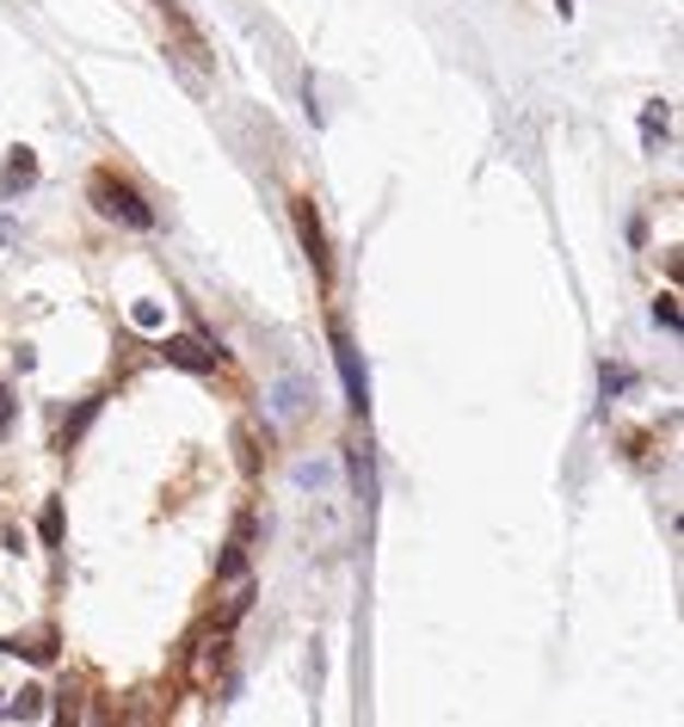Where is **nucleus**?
<instances>
[{"label": "nucleus", "mask_w": 684, "mask_h": 727, "mask_svg": "<svg viewBox=\"0 0 684 727\" xmlns=\"http://www.w3.org/2000/svg\"><path fill=\"white\" fill-rule=\"evenodd\" d=\"M86 198H93V210H99V216H111V223H123V228H137V235H149V228H154V204L123 174H111V167H93V174H86Z\"/></svg>", "instance_id": "nucleus-1"}, {"label": "nucleus", "mask_w": 684, "mask_h": 727, "mask_svg": "<svg viewBox=\"0 0 684 727\" xmlns=\"http://www.w3.org/2000/svg\"><path fill=\"white\" fill-rule=\"evenodd\" d=\"M327 346H333V370H340V382H345V407L364 419L370 414V370H364L358 339H352V327H345L340 314H327Z\"/></svg>", "instance_id": "nucleus-2"}, {"label": "nucleus", "mask_w": 684, "mask_h": 727, "mask_svg": "<svg viewBox=\"0 0 684 727\" xmlns=\"http://www.w3.org/2000/svg\"><path fill=\"white\" fill-rule=\"evenodd\" d=\"M228 635H235V629H223L216 617H210V623H198V629L186 635V647H179V666H186L191 684H216V666H223V654H228Z\"/></svg>", "instance_id": "nucleus-3"}, {"label": "nucleus", "mask_w": 684, "mask_h": 727, "mask_svg": "<svg viewBox=\"0 0 684 727\" xmlns=\"http://www.w3.org/2000/svg\"><path fill=\"white\" fill-rule=\"evenodd\" d=\"M291 223H296V241H303V260L315 265V284L333 290V247H327V223L315 198H291Z\"/></svg>", "instance_id": "nucleus-4"}, {"label": "nucleus", "mask_w": 684, "mask_h": 727, "mask_svg": "<svg viewBox=\"0 0 684 727\" xmlns=\"http://www.w3.org/2000/svg\"><path fill=\"white\" fill-rule=\"evenodd\" d=\"M161 358H167L173 370H186V377H216L223 351L210 346L204 333H167V339H161Z\"/></svg>", "instance_id": "nucleus-5"}, {"label": "nucleus", "mask_w": 684, "mask_h": 727, "mask_svg": "<svg viewBox=\"0 0 684 727\" xmlns=\"http://www.w3.org/2000/svg\"><path fill=\"white\" fill-rule=\"evenodd\" d=\"M0 654H19V659H32V666H56V659H62V641H56V629H37V635H0Z\"/></svg>", "instance_id": "nucleus-6"}, {"label": "nucleus", "mask_w": 684, "mask_h": 727, "mask_svg": "<svg viewBox=\"0 0 684 727\" xmlns=\"http://www.w3.org/2000/svg\"><path fill=\"white\" fill-rule=\"evenodd\" d=\"M99 414H105V395H86L81 407H74V414L62 419V426H56V451H62V456L81 451V438L93 432V419H99Z\"/></svg>", "instance_id": "nucleus-7"}, {"label": "nucleus", "mask_w": 684, "mask_h": 727, "mask_svg": "<svg viewBox=\"0 0 684 727\" xmlns=\"http://www.w3.org/2000/svg\"><path fill=\"white\" fill-rule=\"evenodd\" d=\"M37 186V148H13L0 167V198H25Z\"/></svg>", "instance_id": "nucleus-8"}, {"label": "nucleus", "mask_w": 684, "mask_h": 727, "mask_svg": "<svg viewBox=\"0 0 684 727\" xmlns=\"http://www.w3.org/2000/svg\"><path fill=\"white\" fill-rule=\"evenodd\" d=\"M247 549H253V519H240V524H235L228 549L216 555V580H240V573H247Z\"/></svg>", "instance_id": "nucleus-9"}, {"label": "nucleus", "mask_w": 684, "mask_h": 727, "mask_svg": "<svg viewBox=\"0 0 684 727\" xmlns=\"http://www.w3.org/2000/svg\"><path fill=\"white\" fill-rule=\"evenodd\" d=\"M81 703H86V691L81 684H62V691H50V727H81Z\"/></svg>", "instance_id": "nucleus-10"}, {"label": "nucleus", "mask_w": 684, "mask_h": 727, "mask_svg": "<svg viewBox=\"0 0 684 727\" xmlns=\"http://www.w3.org/2000/svg\"><path fill=\"white\" fill-rule=\"evenodd\" d=\"M44 710H50V691H44V684H19V696H7V715H13V722H44Z\"/></svg>", "instance_id": "nucleus-11"}, {"label": "nucleus", "mask_w": 684, "mask_h": 727, "mask_svg": "<svg viewBox=\"0 0 684 727\" xmlns=\"http://www.w3.org/2000/svg\"><path fill=\"white\" fill-rule=\"evenodd\" d=\"M62 531H69V512H62V500H44V512H37V543L50 555H62Z\"/></svg>", "instance_id": "nucleus-12"}, {"label": "nucleus", "mask_w": 684, "mask_h": 727, "mask_svg": "<svg viewBox=\"0 0 684 727\" xmlns=\"http://www.w3.org/2000/svg\"><path fill=\"white\" fill-rule=\"evenodd\" d=\"M228 586H235V592H228V605H223V617H216V623H223V629H235L240 623V617H247V610H253V573H240V580H228Z\"/></svg>", "instance_id": "nucleus-13"}, {"label": "nucleus", "mask_w": 684, "mask_h": 727, "mask_svg": "<svg viewBox=\"0 0 684 727\" xmlns=\"http://www.w3.org/2000/svg\"><path fill=\"white\" fill-rule=\"evenodd\" d=\"M345 475H352V493H358V500H370L377 475H370V456H364L358 444H345Z\"/></svg>", "instance_id": "nucleus-14"}, {"label": "nucleus", "mask_w": 684, "mask_h": 727, "mask_svg": "<svg viewBox=\"0 0 684 727\" xmlns=\"http://www.w3.org/2000/svg\"><path fill=\"white\" fill-rule=\"evenodd\" d=\"M629 370H623V364H604V370H599V389H604V401H616V395H623V389H629Z\"/></svg>", "instance_id": "nucleus-15"}, {"label": "nucleus", "mask_w": 684, "mask_h": 727, "mask_svg": "<svg viewBox=\"0 0 684 727\" xmlns=\"http://www.w3.org/2000/svg\"><path fill=\"white\" fill-rule=\"evenodd\" d=\"M13 426H19V395L7 389V382H0V444L13 438Z\"/></svg>", "instance_id": "nucleus-16"}, {"label": "nucleus", "mask_w": 684, "mask_h": 727, "mask_svg": "<svg viewBox=\"0 0 684 727\" xmlns=\"http://www.w3.org/2000/svg\"><path fill=\"white\" fill-rule=\"evenodd\" d=\"M653 321H660V327H667V333H679V327H684V314H679V296H653Z\"/></svg>", "instance_id": "nucleus-17"}, {"label": "nucleus", "mask_w": 684, "mask_h": 727, "mask_svg": "<svg viewBox=\"0 0 684 727\" xmlns=\"http://www.w3.org/2000/svg\"><path fill=\"white\" fill-rule=\"evenodd\" d=\"M641 136H667V99H660V105H648V111H641Z\"/></svg>", "instance_id": "nucleus-18"}, {"label": "nucleus", "mask_w": 684, "mask_h": 727, "mask_svg": "<svg viewBox=\"0 0 684 727\" xmlns=\"http://www.w3.org/2000/svg\"><path fill=\"white\" fill-rule=\"evenodd\" d=\"M240 463L259 468V432H240Z\"/></svg>", "instance_id": "nucleus-19"}, {"label": "nucleus", "mask_w": 684, "mask_h": 727, "mask_svg": "<svg viewBox=\"0 0 684 727\" xmlns=\"http://www.w3.org/2000/svg\"><path fill=\"white\" fill-rule=\"evenodd\" d=\"M574 7H580V0H555V13H562V19H567V13H574Z\"/></svg>", "instance_id": "nucleus-20"}, {"label": "nucleus", "mask_w": 684, "mask_h": 727, "mask_svg": "<svg viewBox=\"0 0 684 727\" xmlns=\"http://www.w3.org/2000/svg\"><path fill=\"white\" fill-rule=\"evenodd\" d=\"M0 710H7V696H0Z\"/></svg>", "instance_id": "nucleus-21"}]
</instances>
